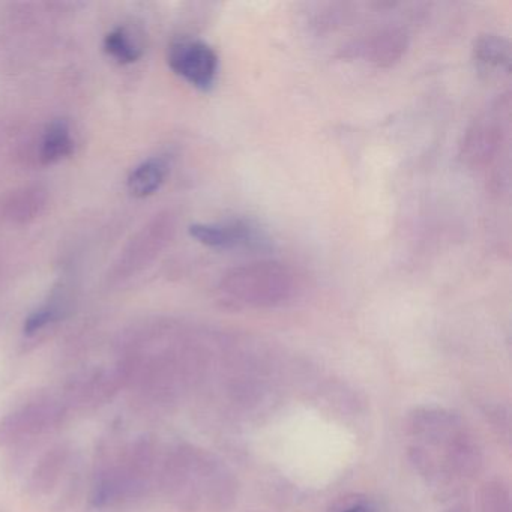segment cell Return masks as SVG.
Segmentation results:
<instances>
[{
	"instance_id": "cell-15",
	"label": "cell",
	"mask_w": 512,
	"mask_h": 512,
	"mask_svg": "<svg viewBox=\"0 0 512 512\" xmlns=\"http://www.w3.org/2000/svg\"><path fill=\"white\" fill-rule=\"evenodd\" d=\"M104 50L119 64H133L142 58V49L133 41L125 28H116L107 34Z\"/></svg>"
},
{
	"instance_id": "cell-8",
	"label": "cell",
	"mask_w": 512,
	"mask_h": 512,
	"mask_svg": "<svg viewBox=\"0 0 512 512\" xmlns=\"http://www.w3.org/2000/svg\"><path fill=\"white\" fill-rule=\"evenodd\" d=\"M124 388L121 368L112 370L97 368L76 374L65 386L64 401L67 409L91 410L103 406L113 400L116 394Z\"/></svg>"
},
{
	"instance_id": "cell-4",
	"label": "cell",
	"mask_w": 512,
	"mask_h": 512,
	"mask_svg": "<svg viewBox=\"0 0 512 512\" xmlns=\"http://www.w3.org/2000/svg\"><path fill=\"white\" fill-rule=\"evenodd\" d=\"M302 277L287 263L257 262L227 272L218 286L220 301L232 310L280 307L295 299Z\"/></svg>"
},
{
	"instance_id": "cell-6",
	"label": "cell",
	"mask_w": 512,
	"mask_h": 512,
	"mask_svg": "<svg viewBox=\"0 0 512 512\" xmlns=\"http://www.w3.org/2000/svg\"><path fill=\"white\" fill-rule=\"evenodd\" d=\"M511 98H497L467 130L461 145V157L472 167H484L494 160L509 136Z\"/></svg>"
},
{
	"instance_id": "cell-9",
	"label": "cell",
	"mask_w": 512,
	"mask_h": 512,
	"mask_svg": "<svg viewBox=\"0 0 512 512\" xmlns=\"http://www.w3.org/2000/svg\"><path fill=\"white\" fill-rule=\"evenodd\" d=\"M190 235L212 250H239V248H265V233L250 221L229 220L221 223H197L190 227Z\"/></svg>"
},
{
	"instance_id": "cell-7",
	"label": "cell",
	"mask_w": 512,
	"mask_h": 512,
	"mask_svg": "<svg viewBox=\"0 0 512 512\" xmlns=\"http://www.w3.org/2000/svg\"><path fill=\"white\" fill-rule=\"evenodd\" d=\"M169 65L176 76L200 91H209L217 82L220 59L205 41L179 40L170 46Z\"/></svg>"
},
{
	"instance_id": "cell-16",
	"label": "cell",
	"mask_w": 512,
	"mask_h": 512,
	"mask_svg": "<svg viewBox=\"0 0 512 512\" xmlns=\"http://www.w3.org/2000/svg\"><path fill=\"white\" fill-rule=\"evenodd\" d=\"M479 512H512L511 493L505 482L494 479L482 487Z\"/></svg>"
},
{
	"instance_id": "cell-11",
	"label": "cell",
	"mask_w": 512,
	"mask_h": 512,
	"mask_svg": "<svg viewBox=\"0 0 512 512\" xmlns=\"http://www.w3.org/2000/svg\"><path fill=\"white\" fill-rule=\"evenodd\" d=\"M407 49V37L398 29H383L362 44L365 58L379 67H389L400 61Z\"/></svg>"
},
{
	"instance_id": "cell-18",
	"label": "cell",
	"mask_w": 512,
	"mask_h": 512,
	"mask_svg": "<svg viewBox=\"0 0 512 512\" xmlns=\"http://www.w3.org/2000/svg\"><path fill=\"white\" fill-rule=\"evenodd\" d=\"M332 512H374L370 500L364 497H346Z\"/></svg>"
},
{
	"instance_id": "cell-13",
	"label": "cell",
	"mask_w": 512,
	"mask_h": 512,
	"mask_svg": "<svg viewBox=\"0 0 512 512\" xmlns=\"http://www.w3.org/2000/svg\"><path fill=\"white\" fill-rule=\"evenodd\" d=\"M167 173H169V164L164 158H149L131 172L128 178V190L139 199L152 196L166 181Z\"/></svg>"
},
{
	"instance_id": "cell-14",
	"label": "cell",
	"mask_w": 512,
	"mask_h": 512,
	"mask_svg": "<svg viewBox=\"0 0 512 512\" xmlns=\"http://www.w3.org/2000/svg\"><path fill=\"white\" fill-rule=\"evenodd\" d=\"M74 151L70 125L65 121H55L49 125L41 143V160L47 164L58 163L70 157Z\"/></svg>"
},
{
	"instance_id": "cell-2",
	"label": "cell",
	"mask_w": 512,
	"mask_h": 512,
	"mask_svg": "<svg viewBox=\"0 0 512 512\" xmlns=\"http://www.w3.org/2000/svg\"><path fill=\"white\" fill-rule=\"evenodd\" d=\"M158 488L185 512H223L235 502L238 484L214 454L188 443L164 449Z\"/></svg>"
},
{
	"instance_id": "cell-12",
	"label": "cell",
	"mask_w": 512,
	"mask_h": 512,
	"mask_svg": "<svg viewBox=\"0 0 512 512\" xmlns=\"http://www.w3.org/2000/svg\"><path fill=\"white\" fill-rule=\"evenodd\" d=\"M70 464V451L65 446H56L47 452L34 469L31 478L32 490L47 494L59 484Z\"/></svg>"
},
{
	"instance_id": "cell-5",
	"label": "cell",
	"mask_w": 512,
	"mask_h": 512,
	"mask_svg": "<svg viewBox=\"0 0 512 512\" xmlns=\"http://www.w3.org/2000/svg\"><path fill=\"white\" fill-rule=\"evenodd\" d=\"M68 409L61 398L29 401L0 419V448H13L40 439L64 422Z\"/></svg>"
},
{
	"instance_id": "cell-10",
	"label": "cell",
	"mask_w": 512,
	"mask_h": 512,
	"mask_svg": "<svg viewBox=\"0 0 512 512\" xmlns=\"http://www.w3.org/2000/svg\"><path fill=\"white\" fill-rule=\"evenodd\" d=\"M476 70L488 79H500L511 71V46L500 35L485 34L473 47Z\"/></svg>"
},
{
	"instance_id": "cell-1",
	"label": "cell",
	"mask_w": 512,
	"mask_h": 512,
	"mask_svg": "<svg viewBox=\"0 0 512 512\" xmlns=\"http://www.w3.org/2000/svg\"><path fill=\"white\" fill-rule=\"evenodd\" d=\"M407 455L449 512H469L464 488L481 470V449L466 422L439 406L415 407L406 421Z\"/></svg>"
},
{
	"instance_id": "cell-3",
	"label": "cell",
	"mask_w": 512,
	"mask_h": 512,
	"mask_svg": "<svg viewBox=\"0 0 512 512\" xmlns=\"http://www.w3.org/2000/svg\"><path fill=\"white\" fill-rule=\"evenodd\" d=\"M163 452L151 439H139L124 446L97 473L92 503L101 509L118 508L148 496L158 488Z\"/></svg>"
},
{
	"instance_id": "cell-17",
	"label": "cell",
	"mask_w": 512,
	"mask_h": 512,
	"mask_svg": "<svg viewBox=\"0 0 512 512\" xmlns=\"http://www.w3.org/2000/svg\"><path fill=\"white\" fill-rule=\"evenodd\" d=\"M64 316V308L61 305L47 304L44 307L38 308L37 311L31 314L25 323V334L35 335L38 332L44 331L49 328L53 323L58 322Z\"/></svg>"
}]
</instances>
